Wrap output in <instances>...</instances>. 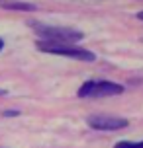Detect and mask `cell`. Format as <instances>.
I'll list each match as a JSON object with an SVG mask.
<instances>
[{
	"mask_svg": "<svg viewBox=\"0 0 143 148\" xmlns=\"http://www.w3.org/2000/svg\"><path fill=\"white\" fill-rule=\"evenodd\" d=\"M86 123L90 129L96 131H121L129 125L126 117H116V115H90Z\"/></svg>",
	"mask_w": 143,
	"mask_h": 148,
	"instance_id": "277c9868",
	"label": "cell"
},
{
	"mask_svg": "<svg viewBox=\"0 0 143 148\" xmlns=\"http://www.w3.org/2000/svg\"><path fill=\"white\" fill-rule=\"evenodd\" d=\"M0 6L6 10H20V12H33L35 6L30 2H22V0H0Z\"/></svg>",
	"mask_w": 143,
	"mask_h": 148,
	"instance_id": "5b68a950",
	"label": "cell"
},
{
	"mask_svg": "<svg viewBox=\"0 0 143 148\" xmlns=\"http://www.w3.org/2000/svg\"><path fill=\"white\" fill-rule=\"evenodd\" d=\"M33 31L41 37V41H51V43H65V45H75L84 39L83 31L75 27H59V25H45L39 22H30Z\"/></svg>",
	"mask_w": 143,
	"mask_h": 148,
	"instance_id": "6da1fadb",
	"label": "cell"
},
{
	"mask_svg": "<svg viewBox=\"0 0 143 148\" xmlns=\"http://www.w3.org/2000/svg\"><path fill=\"white\" fill-rule=\"evenodd\" d=\"M114 148H143V140H139V142L120 140V142H116V146H114Z\"/></svg>",
	"mask_w": 143,
	"mask_h": 148,
	"instance_id": "8992f818",
	"label": "cell"
},
{
	"mask_svg": "<svg viewBox=\"0 0 143 148\" xmlns=\"http://www.w3.org/2000/svg\"><path fill=\"white\" fill-rule=\"evenodd\" d=\"M0 96H6V90H0Z\"/></svg>",
	"mask_w": 143,
	"mask_h": 148,
	"instance_id": "30bf717a",
	"label": "cell"
},
{
	"mask_svg": "<svg viewBox=\"0 0 143 148\" xmlns=\"http://www.w3.org/2000/svg\"><path fill=\"white\" fill-rule=\"evenodd\" d=\"M2 115H4V117H16V115H20V111L18 109H6Z\"/></svg>",
	"mask_w": 143,
	"mask_h": 148,
	"instance_id": "52a82bcc",
	"label": "cell"
},
{
	"mask_svg": "<svg viewBox=\"0 0 143 148\" xmlns=\"http://www.w3.org/2000/svg\"><path fill=\"white\" fill-rule=\"evenodd\" d=\"M2 49H4V41L0 39V51H2Z\"/></svg>",
	"mask_w": 143,
	"mask_h": 148,
	"instance_id": "9c48e42d",
	"label": "cell"
},
{
	"mask_svg": "<svg viewBox=\"0 0 143 148\" xmlns=\"http://www.w3.org/2000/svg\"><path fill=\"white\" fill-rule=\"evenodd\" d=\"M41 53H49V55H59V57H69L75 60H84V62H92L96 60V55L88 49H84L81 45H65V43H51V41H35Z\"/></svg>",
	"mask_w": 143,
	"mask_h": 148,
	"instance_id": "7a4b0ae2",
	"label": "cell"
},
{
	"mask_svg": "<svg viewBox=\"0 0 143 148\" xmlns=\"http://www.w3.org/2000/svg\"><path fill=\"white\" fill-rule=\"evenodd\" d=\"M124 94V86L110 80H88L78 88V97H112Z\"/></svg>",
	"mask_w": 143,
	"mask_h": 148,
	"instance_id": "3957f363",
	"label": "cell"
},
{
	"mask_svg": "<svg viewBox=\"0 0 143 148\" xmlns=\"http://www.w3.org/2000/svg\"><path fill=\"white\" fill-rule=\"evenodd\" d=\"M137 18H139V20L143 22V12H139V14H137Z\"/></svg>",
	"mask_w": 143,
	"mask_h": 148,
	"instance_id": "ba28073f",
	"label": "cell"
}]
</instances>
